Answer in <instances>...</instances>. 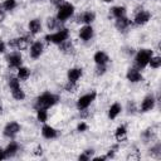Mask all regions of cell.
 <instances>
[{
	"instance_id": "2",
	"label": "cell",
	"mask_w": 161,
	"mask_h": 161,
	"mask_svg": "<svg viewBox=\"0 0 161 161\" xmlns=\"http://www.w3.org/2000/svg\"><path fill=\"white\" fill-rule=\"evenodd\" d=\"M151 57H152V50H150V49H142V50H140V52L137 53L136 58H135V64H136V67H137L138 69L145 68V67L148 64V60H150Z\"/></svg>"
},
{
	"instance_id": "30",
	"label": "cell",
	"mask_w": 161,
	"mask_h": 161,
	"mask_svg": "<svg viewBox=\"0 0 161 161\" xmlns=\"http://www.w3.org/2000/svg\"><path fill=\"white\" fill-rule=\"evenodd\" d=\"M9 87H10V89H14V88H18V87H20V82H19V78H15V77L10 78V79H9Z\"/></svg>"
},
{
	"instance_id": "41",
	"label": "cell",
	"mask_w": 161,
	"mask_h": 161,
	"mask_svg": "<svg viewBox=\"0 0 161 161\" xmlns=\"http://www.w3.org/2000/svg\"><path fill=\"white\" fill-rule=\"evenodd\" d=\"M0 113H1V103H0Z\"/></svg>"
},
{
	"instance_id": "7",
	"label": "cell",
	"mask_w": 161,
	"mask_h": 161,
	"mask_svg": "<svg viewBox=\"0 0 161 161\" xmlns=\"http://www.w3.org/2000/svg\"><path fill=\"white\" fill-rule=\"evenodd\" d=\"M28 43H29L28 38H16V39L10 40L9 42V45L11 48H15V49H20L21 50V49H25L28 47Z\"/></svg>"
},
{
	"instance_id": "20",
	"label": "cell",
	"mask_w": 161,
	"mask_h": 161,
	"mask_svg": "<svg viewBox=\"0 0 161 161\" xmlns=\"http://www.w3.org/2000/svg\"><path fill=\"white\" fill-rule=\"evenodd\" d=\"M16 151H18V143H15V142H10V143L6 146V148L4 150L6 157L14 156V155L16 153Z\"/></svg>"
},
{
	"instance_id": "24",
	"label": "cell",
	"mask_w": 161,
	"mask_h": 161,
	"mask_svg": "<svg viewBox=\"0 0 161 161\" xmlns=\"http://www.w3.org/2000/svg\"><path fill=\"white\" fill-rule=\"evenodd\" d=\"M114 137L117 141H123L126 140V127L125 126H119L117 130H116V133H114Z\"/></svg>"
},
{
	"instance_id": "33",
	"label": "cell",
	"mask_w": 161,
	"mask_h": 161,
	"mask_svg": "<svg viewBox=\"0 0 161 161\" xmlns=\"http://www.w3.org/2000/svg\"><path fill=\"white\" fill-rule=\"evenodd\" d=\"M77 130H78L79 132H84V131H87V130H88V126H87V123H84V122H80V123L78 125Z\"/></svg>"
},
{
	"instance_id": "16",
	"label": "cell",
	"mask_w": 161,
	"mask_h": 161,
	"mask_svg": "<svg viewBox=\"0 0 161 161\" xmlns=\"http://www.w3.org/2000/svg\"><path fill=\"white\" fill-rule=\"evenodd\" d=\"M94 18H96V15H94V13H92V11H86V13H83V14H80L79 16H78V20L80 21V23H84V24H91L93 20H94Z\"/></svg>"
},
{
	"instance_id": "35",
	"label": "cell",
	"mask_w": 161,
	"mask_h": 161,
	"mask_svg": "<svg viewBox=\"0 0 161 161\" xmlns=\"http://www.w3.org/2000/svg\"><path fill=\"white\" fill-rule=\"evenodd\" d=\"M52 3H53L57 8H59L60 5H63V4H64V0H52Z\"/></svg>"
},
{
	"instance_id": "39",
	"label": "cell",
	"mask_w": 161,
	"mask_h": 161,
	"mask_svg": "<svg viewBox=\"0 0 161 161\" xmlns=\"http://www.w3.org/2000/svg\"><path fill=\"white\" fill-rule=\"evenodd\" d=\"M6 156H5V152L3 150H0V160H4Z\"/></svg>"
},
{
	"instance_id": "1",
	"label": "cell",
	"mask_w": 161,
	"mask_h": 161,
	"mask_svg": "<svg viewBox=\"0 0 161 161\" xmlns=\"http://www.w3.org/2000/svg\"><path fill=\"white\" fill-rule=\"evenodd\" d=\"M58 102V96L55 94H52V93H43L42 96H39L36 99H35V104L34 107L36 109H47L52 106H54L55 103Z\"/></svg>"
},
{
	"instance_id": "36",
	"label": "cell",
	"mask_w": 161,
	"mask_h": 161,
	"mask_svg": "<svg viewBox=\"0 0 161 161\" xmlns=\"http://www.w3.org/2000/svg\"><path fill=\"white\" fill-rule=\"evenodd\" d=\"M79 160L80 161H87V160H89V156L87 153H82V155H79Z\"/></svg>"
},
{
	"instance_id": "13",
	"label": "cell",
	"mask_w": 161,
	"mask_h": 161,
	"mask_svg": "<svg viewBox=\"0 0 161 161\" xmlns=\"http://www.w3.org/2000/svg\"><path fill=\"white\" fill-rule=\"evenodd\" d=\"M153 106H155V98L152 96H147L141 103V109L142 112H147V111H151Z\"/></svg>"
},
{
	"instance_id": "14",
	"label": "cell",
	"mask_w": 161,
	"mask_h": 161,
	"mask_svg": "<svg viewBox=\"0 0 161 161\" xmlns=\"http://www.w3.org/2000/svg\"><path fill=\"white\" fill-rule=\"evenodd\" d=\"M42 135H43L45 138L50 140V138H55L57 135H58V132H57L52 126L45 125V126H43V128H42Z\"/></svg>"
},
{
	"instance_id": "9",
	"label": "cell",
	"mask_w": 161,
	"mask_h": 161,
	"mask_svg": "<svg viewBox=\"0 0 161 161\" xmlns=\"http://www.w3.org/2000/svg\"><path fill=\"white\" fill-rule=\"evenodd\" d=\"M150 18H151V14H150L148 11L141 10L140 13L136 14V16H135V23H136L137 25H143V24H146V23L150 20Z\"/></svg>"
},
{
	"instance_id": "17",
	"label": "cell",
	"mask_w": 161,
	"mask_h": 161,
	"mask_svg": "<svg viewBox=\"0 0 161 161\" xmlns=\"http://www.w3.org/2000/svg\"><path fill=\"white\" fill-rule=\"evenodd\" d=\"M108 55L104 53V52H97L94 54V62L97 65H104L107 62H108Z\"/></svg>"
},
{
	"instance_id": "12",
	"label": "cell",
	"mask_w": 161,
	"mask_h": 161,
	"mask_svg": "<svg viewBox=\"0 0 161 161\" xmlns=\"http://www.w3.org/2000/svg\"><path fill=\"white\" fill-rule=\"evenodd\" d=\"M79 36H80V39H83V40H89L92 36H93V29H92V26L91 25H84L83 28H80V30H79Z\"/></svg>"
},
{
	"instance_id": "21",
	"label": "cell",
	"mask_w": 161,
	"mask_h": 161,
	"mask_svg": "<svg viewBox=\"0 0 161 161\" xmlns=\"http://www.w3.org/2000/svg\"><path fill=\"white\" fill-rule=\"evenodd\" d=\"M121 112V106L118 104V103H113L111 107H109V111H108V117L111 118V119H113V118H116L117 116H118V113Z\"/></svg>"
},
{
	"instance_id": "3",
	"label": "cell",
	"mask_w": 161,
	"mask_h": 161,
	"mask_svg": "<svg viewBox=\"0 0 161 161\" xmlns=\"http://www.w3.org/2000/svg\"><path fill=\"white\" fill-rule=\"evenodd\" d=\"M74 13V6L72 4L64 3L63 5H60L58 8V14H57V19L59 21H65L68 18H70Z\"/></svg>"
},
{
	"instance_id": "5",
	"label": "cell",
	"mask_w": 161,
	"mask_h": 161,
	"mask_svg": "<svg viewBox=\"0 0 161 161\" xmlns=\"http://www.w3.org/2000/svg\"><path fill=\"white\" fill-rule=\"evenodd\" d=\"M94 98H96V92H92V93H88V94L82 96V97L78 99V102H77V108H78L79 111L86 109V108L93 102Z\"/></svg>"
},
{
	"instance_id": "25",
	"label": "cell",
	"mask_w": 161,
	"mask_h": 161,
	"mask_svg": "<svg viewBox=\"0 0 161 161\" xmlns=\"http://www.w3.org/2000/svg\"><path fill=\"white\" fill-rule=\"evenodd\" d=\"M30 75V70L25 67H19L18 68V78L21 79V80H25L28 79V77Z\"/></svg>"
},
{
	"instance_id": "6",
	"label": "cell",
	"mask_w": 161,
	"mask_h": 161,
	"mask_svg": "<svg viewBox=\"0 0 161 161\" xmlns=\"http://www.w3.org/2000/svg\"><path fill=\"white\" fill-rule=\"evenodd\" d=\"M20 131V125L18 123V122H10V123H8L6 126H5V128H4V135L6 136V137H14L18 132Z\"/></svg>"
},
{
	"instance_id": "23",
	"label": "cell",
	"mask_w": 161,
	"mask_h": 161,
	"mask_svg": "<svg viewBox=\"0 0 161 161\" xmlns=\"http://www.w3.org/2000/svg\"><path fill=\"white\" fill-rule=\"evenodd\" d=\"M111 14L117 19V18H121V16H125L126 14V9L123 6H114L111 9Z\"/></svg>"
},
{
	"instance_id": "8",
	"label": "cell",
	"mask_w": 161,
	"mask_h": 161,
	"mask_svg": "<svg viewBox=\"0 0 161 161\" xmlns=\"http://www.w3.org/2000/svg\"><path fill=\"white\" fill-rule=\"evenodd\" d=\"M6 60H8V64L10 67H13V68H19L21 65V62H23L21 55L19 53H13V54L8 55Z\"/></svg>"
},
{
	"instance_id": "22",
	"label": "cell",
	"mask_w": 161,
	"mask_h": 161,
	"mask_svg": "<svg viewBox=\"0 0 161 161\" xmlns=\"http://www.w3.org/2000/svg\"><path fill=\"white\" fill-rule=\"evenodd\" d=\"M59 49L63 52V53H67V54H69V53H72V50H73V45H72V43H70V40H64L63 43H60L59 44Z\"/></svg>"
},
{
	"instance_id": "37",
	"label": "cell",
	"mask_w": 161,
	"mask_h": 161,
	"mask_svg": "<svg viewBox=\"0 0 161 161\" xmlns=\"http://www.w3.org/2000/svg\"><path fill=\"white\" fill-rule=\"evenodd\" d=\"M5 52V43L0 39V53H4Z\"/></svg>"
},
{
	"instance_id": "18",
	"label": "cell",
	"mask_w": 161,
	"mask_h": 161,
	"mask_svg": "<svg viewBox=\"0 0 161 161\" xmlns=\"http://www.w3.org/2000/svg\"><path fill=\"white\" fill-rule=\"evenodd\" d=\"M131 24V21L126 18V16H121L116 19V28L118 30H125L126 28H128V25Z\"/></svg>"
},
{
	"instance_id": "40",
	"label": "cell",
	"mask_w": 161,
	"mask_h": 161,
	"mask_svg": "<svg viewBox=\"0 0 161 161\" xmlns=\"http://www.w3.org/2000/svg\"><path fill=\"white\" fill-rule=\"evenodd\" d=\"M103 1H106V3H109V1H112V0H103Z\"/></svg>"
},
{
	"instance_id": "28",
	"label": "cell",
	"mask_w": 161,
	"mask_h": 161,
	"mask_svg": "<svg viewBox=\"0 0 161 161\" xmlns=\"http://www.w3.org/2000/svg\"><path fill=\"white\" fill-rule=\"evenodd\" d=\"M16 6V1L15 0H5L3 3V9L4 10H13Z\"/></svg>"
},
{
	"instance_id": "19",
	"label": "cell",
	"mask_w": 161,
	"mask_h": 161,
	"mask_svg": "<svg viewBox=\"0 0 161 161\" xmlns=\"http://www.w3.org/2000/svg\"><path fill=\"white\" fill-rule=\"evenodd\" d=\"M29 30H30L31 34L39 33V31L42 30V23H40V20H39V19H33V20H30V23H29Z\"/></svg>"
},
{
	"instance_id": "32",
	"label": "cell",
	"mask_w": 161,
	"mask_h": 161,
	"mask_svg": "<svg viewBox=\"0 0 161 161\" xmlns=\"http://www.w3.org/2000/svg\"><path fill=\"white\" fill-rule=\"evenodd\" d=\"M64 89H65L67 92H74V91L77 89V84H75L74 82H69V80H68V83L64 86Z\"/></svg>"
},
{
	"instance_id": "11",
	"label": "cell",
	"mask_w": 161,
	"mask_h": 161,
	"mask_svg": "<svg viewBox=\"0 0 161 161\" xmlns=\"http://www.w3.org/2000/svg\"><path fill=\"white\" fill-rule=\"evenodd\" d=\"M127 79H128L130 82H133V83L141 82V80H142V74H141L136 68H131V69H128V72H127Z\"/></svg>"
},
{
	"instance_id": "26",
	"label": "cell",
	"mask_w": 161,
	"mask_h": 161,
	"mask_svg": "<svg viewBox=\"0 0 161 161\" xmlns=\"http://www.w3.org/2000/svg\"><path fill=\"white\" fill-rule=\"evenodd\" d=\"M11 94H13V97H14L15 99H18V101H21V99L25 98V93H24V91H23L20 87L11 89Z\"/></svg>"
},
{
	"instance_id": "34",
	"label": "cell",
	"mask_w": 161,
	"mask_h": 161,
	"mask_svg": "<svg viewBox=\"0 0 161 161\" xmlns=\"http://www.w3.org/2000/svg\"><path fill=\"white\" fill-rule=\"evenodd\" d=\"M104 72H106V67H104V65H97L96 73H97L98 75H102V74H104Z\"/></svg>"
},
{
	"instance_id": "27",
	"label": "cell",
	"mask_w": 161,
	"mask_h": 161,
	"mask_svg": "<svg viewBox=\"0 0 161 161\" xmlns=\"http://www.w3.org/2000/svg\"><path fill=\"white\" fill-rule=\"evenodd\" d=\"M36 118H38V121L39 122H45L47 121V118H48V113H47V111L45 109H36Z\"/></svg>"
},
{
	"instance_id": "31",
	"label": "cell",
	"mask_w": 161,
	"mask_h": 161,
	"mask_svg": "<svg viewBox=\"0 0 161 161\" xmlns=\"http://www.w3.org/2000/svg\"><path fill=\"white\" fill-rule=\"evenodd\" d=\"M57 21H58V19L55 20L54 18H49V19L47 20V26H48V29H49V30H54V29L57 28Z\"/></svg>"
},
{
	"instance_id": "4",
	"label": "cell",
	"mask_w": 161,
	"mask_h": 161,
	"mask_svg": "<svg viewBox=\"0 0 161 161\" xmlns=\"http://www.w3.org/2000/svg\"><path fill=\"white\" fill-rule=\"evenodd\" d=\"M69 36V31L68 29H60L58 30L57 33H53V34H49L45 36V40L47 42H50V43H54V44H60L63 43L64 40H67Z\"/></svg>"
},
{
	"instance_id": "10",
	"label": "cell",
	"mask_w": 161,
	"mask_h": 161,
	"mask_svg": "<svg viewBox=\"0 0 161 161\" xmlns=\"http://www.w3.org/2000/svg\"><path fill=\"white\" fill-rule=\"evenodd\" d=\"M43 53V44L40 42H35L31 44L30 47V57L33 59H36L40 57V54Z\"/></svg>"
},
{
	"instance_id": "38",
	"label": "cell",
	"mask_w": 161,
	"mask_h": 161,
	"mask_svg": "<svg viewBox=\"0 0 161 161\" xmlns=\"http://www.w3.org/2000/svg\"><path fill=\"white\" fill-rule=\"evenodd\" d=\"M5 19V13H4V10H0V21H3Z\"/></svg>"
},
{
	"instance_id": "15",
	"label": "cell",
	"mask_w": 161,
	"mask_h": 161,
	"mask_svg": "<svg viewBox=\"0 0 161 161\" xmlns=\"http://www.w3.org/2000/svg\"><path fill=\"white\" fill-rule=\"evenodd\" d=\"M80 75H82V69H79V68H72L68 70V80L69 82L77 83V80L80 78Z\"/></svg>"
},
{
	"instance_id": "29",
	"label": "cell",
	"mask_w": 161,
	"mask_h": 161,
	"mask_svg": "<svg viewBox=\"0 0 161 161\" xmlns=\"http://www.w3.org/2000/svg\"><path fill=\"white\" fill-rule=\"evenodd\" d=\"M148 63H150V65L152 67V68H158L160 65H161V58L160 57H151L150 58V60H148Z\"/></svg>"
}]
</instances>
